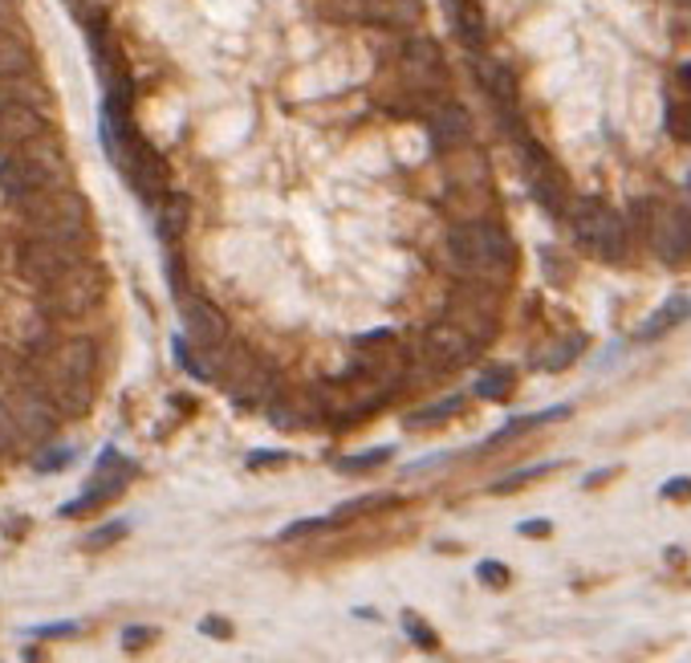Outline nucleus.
<instances>
[{
  "label": "nucleus",
  "instance_id": "nucleus-1",
  "mask_svg": "<svg viewBox=\"0 0 691 663\" xmlns=\"http://www.w3.org/2000/svg\"><path fill=\"white\" fill-rule=\"evenodd\" d=\"M447 260L460 281L501 293L517 277V245L492 220H460L447 232Z\"/></svg>",
  "mask_w": 691,
  "mask_h": 663
},
{
  "label": "nucleus",
  "instance_id": "nucleus-2",
  "mask_svg": "<svg viewBox=\"0 0 691 663\" xmlns=\"http://www.w3.org/2000/svg\"><path fill=\"white\" fill-rule=\"evenodd\" d=\"M66 184H70V159H66L54 135H45L37 143L9 151L0 159V191L16 203L45 196L54 188H66Z\"/></svg>",
  "mask_w": 691,
  "mask_h": 663
},
{
  "label": "nucleus",
  "instance_id": "nucleus-3",
  "mask_svg": "<svg viewBox=\"0 0 691 663\" xmlns=\"http://www.w3.org/2000/svg\"><path fill=\"white\" fill-rule=\"evenodd\" d=\"M21 212H25V229H30V236H42V241H54V245L78 248V253L90 245V200L82 196V191H73L70 184L25 200L21 203Z\"/></svg>",
  "mask_w": 691,
  "mask_h": 663
},
{
  "label": "nucleus",
  "instance_id": "nucleus-4",
  "mask_svg": "<svg viewBox=\"0 0 691 663\" xmlns=\"http://www.w3.org/2000/svg\"><path fill=\"white\" fill-rule=\"evenodd\" d=\"M565 224L574 232V245L582 253H590L594 260L606 265H622L631 257V224L622 220L619 208H610L602 200H574L565 208Z\"/></svg>",
  "mask_w": 691,
  "mask_h": 663
},
{
  "label": "nucleus",
  "instance_id": "nucleus-5",
  "mask_svg": "<svg viewBox=\"0 0 691 663\" xmlns=\"http://www.w3.org/2000/svg\"><path fill=\"white\" fill-rule=\"evenodd\" d=\"M216 383L229 391L232 399L248 411H265V407L273 404V395L285 383L277 379V371L269 367L265 359H257L248 347L241 342H229V347L216 354Z\"/></svg>",
  "mask_w": 691,
  "mask_h": 663
},
{
  "label": "nucleus",
  "instance_id": "nucleus-6",
  "mask_svg": "<svg viewBox=\"0 0 691 663\" xmlns=\"http://www.w3.org/2000/svg\"><path fill=\"white\" fill-rule=\"evenodd\" d=\"M106 302V269L94 265V260H82L78 269L54 281L49 289H42V310L49 322H82L90 317L98 305Z\"/></svg>",
  "mask_w": 691,
  "mask_h": 663
},
{
  "label": "nucleus",
  "instance_id": "nucleus-7",
  "mask_svg": "<svg viewBox=\"0 0 691 663\" xmlns=\"http://www.w3.org/2000/svg\"><path fill=\"white\" fill-rule=\"evenodd\" d=\"M639 236L663 265H688L691 260V208L688 203L643 200L639 203Z\"/></svg>",
  "mask_w": 691,
  "mask_h": 663
},
{
  "label": "nucleus",
  "instance_id": "nucleus-8",
  "mask_svg": "<svg viewBox=\"0 0 691 663\" xmlns=\"http://www.w3.org/2000/svg\"><path fill=\"white\" fill-rule=\"evenodd\" d=\"M399 82L415 102H440L447 94V58L432 37H407L399 54Z\"/></svg>",
  "mask_w": 691,
  "mask_h": 663
},
{
  "label": "nucleus",
  "instance_id": "nucleus-9",
  "mask_svg": "<svg viewBox=\"0 0 691 663\" xmlns=\"http://www.w3.org/2000/svg\"><path fill=\"white\" fill-rule=\"evenodd\" d=\"M4 407H9V416H13L16 432L25 444H49L61 428V411L49 399H45L42 391L33 387L30 379H25V367H21V375H16L13 391L4 395Z\"/></svg>",
  "mask_w": 691,
  "mask_h": 663
},
{
  "label": "nucleus",
  "instance_id": "nucleus-10",
  "mask_svg": "<svg viewBox=\"0 0 691 663\" xmlns=\"http://www.w3.org/2000/svg\"><path fill=\"white\" fill-rule=\"evenodd\" d=\"M480 342H476L472 334H464L456 322H435V326H428V330L419 334V362L423 367H435V371H460V367H468V362H476V354H480Z\"/></svg>",
  "mask_w": 691,
  "mask_h": 663
},
{
  "label": "nucleus",
  "instance_id": "nucleus-11",
  "mask_svg": "<svg viewBox=\"0 0 691 663\" xmlns=\"http://www.w3.org/2000/svg\"><path fill=\"white\" fill-rule=\"evenodd\" d=\"M179 314H184V338H188L191 347L208 359V367H212V359L232 342L224 314H220L208 298H196V293H184V298H179ZM212 379H216V371H212Z\"/></svg>",
  "mask_w": 691,
  "mask_h": 663
},
{
  "label": "nucleus",
  "instance_id": "nucleus-12",
  "mask_svg": "<svg viewBox=\"0 0 691 663\" xmlns=\"http://www.w3.org/2000/svg\"><path fill=\"white\" fill-rule=\"evenodd\" d=\"M447 322H456L464 334H472L480 347H489L496 330H501V310H496V289L484 286H468L464 281L452 298V310H447Z\"/></svg>",
  "mask_w": 691,
  "mask_h": 663
},
{
  "label": "nucleus",
  "instance_id": "nucleus-13",
  "mask_svg": "<svg viewBox=\"0 0 691 663\" xmlns=\"http://www.w3.org/2000/svg\"><path fill=\"white\" fill-rule=\"evenodd\" d=\"M82 265V253L66 245H54V241H42V236H25L21 241V253H16V269L25 281H33L37 289H49L54 281L78 269Z\"/></svg>",
  "mask_w": 691,
  "mask_h": 663
},
{
  "label": "nucleus",
  "instance_id": "nucleus-14",
  "mask_svg": "<svg viewBox=\"0 0 691 663\" xmlns=\"http://www.w3.org/2000/svg\"><path fill=\"white\" fill-rule=\"evenodd\" d=\"M520 167H525L529 191H534L537 200H541V208H546V212H553V217H565V208L574 203V196H570L565 172L558 167V163H553V155H549L546 147L525 143V151H520Z\"/></svg>",
  "mask_w": 691,
  "mask_h": 663
},
{
  "label": "nucleus",
  "instance_id": "nucleus-15",
  "mask_svg": "<svg viewBox=\"0 0 691 663\" xmlns=\"http://www.w3.org/2000/svg\"><path fill=\"white\" fill-rule=\"evenodd\" d=\"M423 127L432 135V147L444 151V155H456V151L472 147V118H468V111H464L460 102L452 98L432 102L428 115H423Z\"/></svg>",
  "mask_w": 691,
  "mask_h": 663
},
{
  "label": "nucleus",
  "instance_id": "nucleus-16",
  "mask_svg": "<svg viewBox=\"0 0 691 663\" xmlns=\"http://www.w3.org/2000/svg\"><path fill=\"white\" fill-rule=\"evenodd\" d=\"M49 130V115L33 111V106H16V102L0 98V147L4 151H21V147L37 143Z\"/></svg>",
  "mask_w": 691,
  "mask_h": 663
},
{
  "label": "nucleus",
  "instance_id": "nucleus-17",
  "mask_svg": "<svg viewBox=\"0 0 691 663\" xmlns=\"http://www.w3.org/2000/svg\"><path fill=\"white\" fill-rule=\"evenodd\" d=\"M362 21H375L390 33H411L423 21L419 0H362Z\"/></svg>",
  "mask_w": 691,
  "mask_h": 663
},
{
  "label": "nucleus",
  "instance_id": "nucleus-18",
  "mask_svg": "<svg viewBox=\"0 0 691 663\" xmlns=\"http://www.w3.org/2000/svg\"><path fill=\"white\" fill-rule=\"evenodd\" d=\"M130 476H134V464H130L127 456H118L115 447H106L98 461V473H94V480L86 485V492L106 505V501H115L118 492H127Z\"/></svg>",
  "mask_w": 691,
  "mask_h": 663
},
{
  "label": "nucleus",
  "instance_id": "nucleus-19",
  "mask_svg": "<svg viewBox=\"0 0 691 663\" xmlns=\"http://www.w3.org/2000/svg\"><path fill=\"white\" fill-rule=\"evenodd\" d=\"M447 13V25L452 33L460 37L468 49H480L484 37H489V21H484V9H480V0H440Z\"/></svg>",
  "mask_w": 691,
  "mask_h": 663
},
{
  "label": "nucleus",
  "instance_id": "nucleus-20",
  "mask_svg": "<svg viewBox=\"0 0 691 663\" xmlns=\"http://www.w3.org/2000/svg\"><path fill=\"white\" fill-rule=\"evenodd\" d=\"M683 322H691V298L683 293V298H667V302L655 310V314L634 330V338L639 342H659L663 334H671V330H679Z\"/></svg>",
  "mask_w": 691,
  "mask_h": 663
},
{
  "label": "nucleus",
  "instance_id": "nucleus-21",
  "mask_svg": "<svg viewBox=\"0 0 691 663\" xmlns=\"http://www.w3.org/2000/svg\"><path fill=\"white\" fill-rule=\"evenodd\" d=\"M25 73H37L33 45L16 30H4V25H0V82H4V78H25Z\"/></svg>",
  "mask_w": 691,
  "mask_h": 663
},
{
  "label": "nucleus",
  "instance_id": "nucleus-22",
  "mask_svg": "<svg viewBox=\"0 0 691 663\" xmlns=\"http://www.w3.org/2000/svg\"><path fill=\"white\" fill-rule=\"evenodd\" d=\"M0 98L16 102V106H33V111H42V115L54 111V90L45 86L37 73H25V78H4V82H0Z\"/></svg>",
  "mask_w": 691,
  "mask_h": 663
},
{
  "label": "nucleus",
  "instance_id": "nucleus-23",
  "mask_svg": "<svg viewBox=\"0 0 691 663\" xmlns=\"http://www.w3.org/2000/svg\"><path fill=\"white\" fill-rule=\"evenodd\" d=\"M188 220H191V203L184 196H167V200L159 203V241L167 248H175L179 236L188 232Z\"/></svg>",
  "mask_w": 691,
  "mask_h": 663
},
{
  "label": "nucleus",
  "instance_id": "nucleus-24",
  "mask_svg": "<svg viewBox=\"0 0 691 663\" xmlns=\"http://www.w3.org/2000/svg\"><path fill=\"white\" fill-rule=\"evenodd\" d=\"M468 407L464 395H444V399H435L428 407H415V411H407V428H435V423H447V419H456Z\"/></svg>",
  "mask_w": 691,
  "mask_h": 663
},
{
  "label": "nucleus",
  "instance_id": "nucleus-25",
  "mask_svg": "<svg viewBox=\"0 0 691 663\" xmlns=\"http://www.w3.org/2000/svg\"><path fill=\"white\" fill-rule=\"evenodd\" d=\"M513 383H517L513 367H484L472 383V395L476 399H492V404H501V399H508Z\"/></svg>",
  "mask_w": 691,
  "mask_h": 663
},
{
  "label": "nucleus",
  "instance_id": "nucleus-26",
  "mask_svg": "<svg viewBox=\"0 0 691 663\" xmlns=\"http://www.w3.org/2000/svg\"><path fill=\"white\" fill-rule=\"evenodd\" d=\"M663 127L676 143H691V94L688 90H676L667 98V111H663Z\"/></svg>",
  "mask_w": 691,
  "mask_h": 663
},
{
  "label": "nucleus",
  "instance_id": "nucleus-27",
  "mask_svg": "<svg viewBox=\"0 0 691 663\" xmlns=\"http://www.w3.org/2000/svg\"><path fill=\"white\" fill-rule=\"evenodd\" d=\"M565 416H570V407H549V411H534V416L508 419L501 432L489 435V444H484V447H496V444H504V440H517L525 428H546V423H553V419H565Z\"/></svg>",
  "mask_w": 691,
  "mask_h": 663
},
{
  "label": "nucleus",
  "instance_id": "nucleus-28",
  "mask_svg": "<svg viewBox=\"0 0 691 663\" xmlns=\"http://www.w3.org/2000/svg\"><path fill=\"white\" fill-rule=\"evenodd\" d=\"M476 70H480V82H484V90H489L492 98L496 102H504V106H508V102H513V73L504 70L501 61H476Z\"/></svg>",
  "mask_w": 691,
  "mask_h": 663
},
{
  "label": "nucleus",
  "instance_id": "nucleus-29",
  "mask_svg": "<svg viewBox=\"0 0 691 663\" xmlns=\"http://www.w3.org/2000/svg\"><path fill=\"white\" fill-rule=\"evenodd\" d=\"M582 350H586V334H565L562 342H553L549 350H541V367H546V371H565Z\"/></svg>",
  "mask_w": 691,
  "mask_h": 663
},
{
  "label": "nucleus",
  "instance_id": "nucleus-30",
  "mask_svg": "<svg viewBox=\"0 0 691 663\" xmlns=\"http://www.w3.org/2000/svg\"><path fill=\"white\" fill-rule=\"evenodd\" d=\"M390 456H395V447H371V452H359V456H342V461H338V468H342V473H371V468H378V464L383 461H390Z\"/></svg>",
  "mask_w": 691,
  "mask_h": 663
},
{
  "label": "nucleus",
  "instance_id": "nucleus-31",
  "mask_svg": "<svg viewBox=\"0 0 691 663\" xmlns=\"http://www.w3.org/2000/svg\"><path fill=\"white\" fill-rule=\"evenodd\" d=\"M21 444H25V440H21L13 416H9V407H4V399H0V456H16Z\"/></svg>",
  "mask_w": 691,
  "mask_h": 663
},
{
  "label": "nucleus",
  "instance_id": "nucleus-32",
  "mask_svg": "<svg viewBox=\"0 0 691 663\" xmlns=\"http://www.w3.org/2000/svg\"><path fill=\"white\" fill-rule=\"evenodd\" d=\"M558 464H534V468H520V473H513V476H504V480H496L492 485V492H513V489H520V485H529V480H537V476H546V473H553Z\"/></svg>",
  "mask_w": 691,
  "mask_h": 663
},
{
  "label": "nucleus",
  "instance_id": "nucleus-33",
  "mask_svg": "<svg viewBox=\"0 0 691 663\" xmlns=\"http://www.w3.org/2000/svg\"><path fill=\"white\" fill-rule=\"evenodd\" d=\"M118 537H127V521H110V525H102L98 534L86 537V549H106L110 542H118Z\"/></svg>",
  "mask_w": 691,
  "mask_h": 663
},
{
  "label": "nucleus",
  "instance_id": "nucleus-34",
  "mask_svg": "<svg viewBox=\"0 0 691 663\" xmlns=\"http://www.w3.org/2000/svg\"><path fill=\"white\" fill-rule=\"evenodd\" d=\"M476 578L484 582V586H508V570L501 562H480L476 566Z\"/></svg>",
  "mask_w": 691,
  "mask_h": 663
},
{
  "label": "nucleus",
  "instance_id": "nucleus-35",
  "mask_svg": "<svg viewBox=\"0 0 691 663\" xmlns=\"http://www.w3.org/2000/svg\"><path fill=\"white\" fill-rule=\"evenodd\" d=\"M403 623H407V635H411V639H415L419 648H428V651L435 648V635L428 631V623H423V619H415V615H407Z\"/></svg>",
  "mask_w": 691,
  "mask_h": 663
},
{
  "label": "nucleus",
  "instance_id": "nucleus-36",
  "mask_svg": "<svg viewBox=\"0 0 691 663\" xmlns=\"http://www.w3.org/2000/svg\"><path fill=\"white\" fill-rule=\"evenodd\" d=\"M285 461H293V456H289V452H277V447H269V452H253V456H248L253 468H273V464H285Z\"/></svg>",
  "mask_w": 691,
  "mask_h": 663
},
{
  "label": "nucleus",
  "instance_id": "nucleus-37",
  "mask_svg": "<svg viewBox=\"0 0 691 663\" xmlns=\"http://www.w3.org/2000/svg\"><path fill=\"white\" fill-rule=\"evenodd\" d=\"M663 497H676V501H688L691 497V476H676L663 485Z\"/></svg>",
  "mask_w": 691,
  "mask_h": 663
},
{
  "label": "nucleus",
  "instance_id": "nucleus-38",
  "mask_svg": "<svg viewBox=\"0 0 691 663\" xmlns=\"http://www.w3.org/2000/svg\"><path fill=\"white\" fill-rule=\"evenodd\" d=\"M200 631H203V635H212V639H229V635H232V623H224V619H216V615H212V619H203V623H200Z\"/></svg>",
  "mask_w": 691,
  "mask_h": 663
},
{
  "label": "nucleus",
  "instance_id": "nucleus-39",
  "mask_svg": "<svg viewBox=\"0 0 691 663\" xmlns=\"http://www.w3.org/2000/svg\"><path fill=\"white\" fill-rule=\"evenodd\" d=\"M70 456H73V447H58V452H45L37 464H42L45 473H54V468H61V461H70Z\"/></svg>",
  "mask_w": 691,
  "mask_h": 663
},
{
  "label": "nucleus",
  "instance_id": "nucleus-40",
  "mask_svg": "<svg viewBox=\"0 0 691 663\" xmlns=\"http://www.w3.org/2000/svg\"><path fill=\"white\" fill-rule=\"evenodd\" d=\"M151 639H155V631H134V627H130L127 635H122V648H147V643H151Z\"/></svg>",
  "mask_w": 691,
  "mask_h": 663
},
{
  "label": "nucleus",
  "instance_id": "nucleus-41",
  "mask_svg": "<svg viewBox=\"0 0 691 663\" xmlns=\"http://www.w3.org/2000/svg\"><path fill=\"white\" fill-rule=\"evenodd\" d=\"M73 631H78L73 623H49V627H37L42 639H58V635H73Z\"/></svg>",
  "mask_w": 691,
  "mask_h": 663
},
{
  "label": "nucleus",
  "instance_id": "nucleus-42",
  "mask_svg": "<svg viewBox=\"0 0 691 663\" xmlns=\"http://www.w3.org/2000/svg\"><path fill=\"white\" fill-rule=\"evenodd\" d=\"M520 534H525V537H546L549 534V521H525V525H520Z\"/></svg>",
  "mask_w": 691,
  "mask_h": 663
},
{
  "label": "nucleus",
  "instance_id": "nucleus-43",
  "mask_svg": "<svg viewBox=\"0 0 691 663\" xmlns=\"http://www.w3.org/2000/svg\"><path fill=\"white\" fill-rule=\"evenodd\" d=\"M688 196H691V184H688Z\"/></svg>",
  "mask_w": 691,
  "mask_h": 663
}]
</instances>
